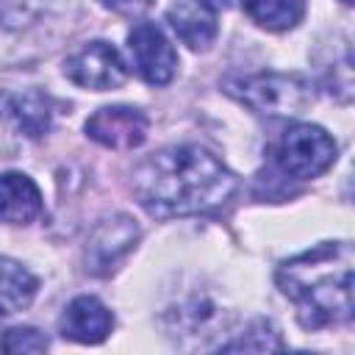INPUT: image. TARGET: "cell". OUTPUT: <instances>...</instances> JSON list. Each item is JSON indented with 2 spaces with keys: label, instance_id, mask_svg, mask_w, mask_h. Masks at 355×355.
<instances>
[{
  "label": "cell",
  "instance_id": "16",
  "mask_svg": "<svg viewBox=\"0 0 355 355\" xmlns=\"http://www.w3.org/2000/svg\"><path fill=\"white\" fill-rule=\"evenodd\" d=\"M322 75H324V89L336 100H341V103L352 100V50L344 36L333 39V58L327 61Z\"/></svg>",
  "mask_w": 355,
  "mask_h": 355
},
{
  "label": "cell",
  "instance_id": "8",
  "mask_svg": "<svg viewBox=\"0 0 355 355\" xmlns=\"http://www.w3.org/2000/svg\"><path fill=\"white\" fill-rule=\"evenodd\" d=\"M150 119L133 105H103L86 119V136L108 150H133L147 139Z\"/></svg>",
  "mask_w": 355,
  "mask_h": 355
},
{
  "label": "cell",
  "instance_id": "22",
  "mask_svg": "<svg viewBox=\"0 0 355 355\" xmlns=\"http://www.w3.org/2000/svg\"><path fill=\"white\" fill-rule=\"evenodd\" d=\"M341 3H344V6H352V0H341Z\"/></svg>",
  "mask_w": 355,
  "mask_h": 355
},
{
  "label": "cell",
  "instance_id": "13",
  "mask_svg": "<svg viewBox=\"0 0 355 355\" xmlns=\"http://www.w3.org/2000/svg\"><path fill=\"white\" fill-rule=\"evenodd\" d=\"M39 280L14 258L0 255V316L28 308L36 297Z\"/></svg>",
  "mask_w": 355,
  "mask_h": 355
},
{
  "label": "cell",
  "instance_id": "19",
  "mask_svg": "<svg viewBox=\"0 0 355 355\" xmlns=\"http://www.w3.org/2000/svg\"><path fill=\"white\" fill-rule=\"evenodd\" d=\"M50 347L47 336L36 327H11L0 336L3 352H44Z\"/></svg>",
  "mask_w": 355,
  "mask_h": 355
},
{
  "label": "cell",
  "instance_id": "2",
  "mask_svg": "<svg viewBox=\"0 0 355 355\" xmlns=\"http://www.w3.org/2000/svg\"><path fill=\"white\" fill-rule=\"evenodd\" d=\"M352 269L349 241H322L277 269L280 291L294 302L305 330H322L352 319Z\"/></svg>",
  "mask_w": 355,
  "mask_h": 355
},
{
  "label": "cell",
  "instance_id": "14",
  "mask_svg": "<svg viewBox=\"0 0 355 355\" xmlns=\"http://www.w3.org/2000/svg\"><path fill=\"white\" fill-rule=\"evenodd\" d=\"M169 316H175V330L180 336H194L200 338V333L208 336V330L214 327H225V316H222V308L216 302H211L208 297H200V294H191L186 297L183 302H178L175 311H169Z\"/></svg>",
  "mask_w": 355,
  "mask_h": 355
},
{
  "label": "cell",
  "instance_id": "10",
  "mask_svg": "<svg viewBox=\"0 0 355 355\" xmlns=\"http://www.w3.org/2000/svg\"><path fill=\"white\" fill-rule=\"evenodd\" d=\"M114 330V313L89 294L75 297L58 316V333L78 344H100Z\"/></svg>",
  "mask_w": 355,
  "mask_h": 355
},
{
  "label": "cell",
  "instance_id": "5",
  "mask_svg": "<svg viewBox=\"0 0 355 355\" xmlns=\"http://www.w3.org/2000/svg\"><path fill=\"white\" fill-rule=\"evenodd\" d=\"M64 75L80 89L108 92V89H119L125 83L128 69H125V61L114 44L94 39V42L80 44L75 53L67 55Z\"/></svg>",
  "mask_w": 355,
  "mask_h": 355
},
{
  "label": "cell",
  "instance_id": "12",
  "mask_svg": "<svg viewBox=\"0 0 355 355\" xmlns=\"http://www.w3.org/2000/svg\"><path fill=\"white\" fill-rule=\"evenodd\" d=\"M44 202L39 186L22 172L0 175V222L6 225H31L42 216Z\"/></svg>",
  "mask_w": 355,
  "mask_h": 355
},
{
  "label": "cell",
  "instance_id": "15",
  "mask_svg": "<svg viewBox=\"0 0 355 355\" xmlns=\"http://www.w3.org/2000/svg\"><path fill=\"white\" fill-rule=\"evenodd\" d=\"M247 17L266 31H291L305 17V0H244Z\"/></svg>",
  "mask_w": 355,
  "mask_h": 355
},
{
  "label": "cell",
  "instance_id": "11",
  "mask_svg": "<svg viewBox=\"0 0 355 355\" xmlns=\"http://www.w3.org/2000/svg\"><path fill=\"white\" fill-rule=\"evenodd\" d=\"M166 22L178 33V39L194 53H205L219 33L216 11H211L202 0H178L175 6H169Z\"/></svg>",
  "mask_w": 355,
  "mask_h": 355
},
{
  "label": "cell",
  "instance_id": "6",
  "mask_svg": "<svg viewBox=\"0 0 355 355\" xmlns=\"http://www.w3.org/2000/svg\"><path fill=\"white\" fill-rule=\"evenodd\" d=\"M139 236H141V230H139L136 219L128 214H114V216L97 222L86 239V250H83L86 272L94 277L111 275L119 266V261L136 247Z\"/></svg>",
  "mask_w": 355,
  "mask_h": 355
},
{
  "label": "cell",
  "instance_id": "17",
  "mask_svg": "<svg viewBox=\"0 0 355 355\" xmlns=\"http://www.w3.org/2000/svg\"><path fill=\"white\" fill-rule=\"evenodd\" d=\"M64 6L67 0H0V22L11 31H22L50 14H58Z\"/></svg>",
  "mask_w": 355,
  "mask_h": 355
},
{
  "label": "cell",
  "instance_id": "1",
  "mask_svg": "<svg viewBox=\"0 0 355 355\" xmlns=\"http://www.w3.org/2000/svg\"><path fill=\"white\" fill-rule=\"evenodd\" d=\"M133 197L155 219L202 214L225 202L236 189V175L200 144L164 147L136 164Z\"/></svg>",
  "mask_w": 355,
  "mask_h": 355
},
{
  "label": "cell",
  "instance_id": "9",
  "mask_svg": "<svg viewBox=\"0 0 355 355\" xmlns=\"http://www.w3.org/2000/svg\"><path fill=\"white\" fill-rule=\"evenodd\" d=\"M0 122H8L25 139H39L53 125V100L42 89L0 92Z\"/></svg>",
  "mask_w": 355,
  "mask_h": 355
},
{
  "label": "cell",
  "instance_id": "21",
  "mask_svg": "<svg viewBox=\"0 0 355 355\" xmlns=\"http://www.w3.org/2000/svg\"><path fill=\"white\" fill-rule=\"evenodd\" d=\"M211 11H225V8H233V6H239V3H244V0H202Z\"/></svg>",
  "mask_w": 355,
  "mask_h": 355
},
{
  "label": "cell",
  "instance_id": "18",
  "mask_svg": "<svg viewBox=\"0 0 355 355\" xmlns=\"http://www.w3.org/2000/svg\"><path fill=\"white\" fill-rule=\"evenodd\" d=\"M219 349L222 352H241V349L244 352H272V349H286V344H283L280 333L272 327V322L258 319L244 333H239L233 341L219 344Z\"/></svg>",
  "mask_w": 355,
  "mask_h": 355
},
{
  "label": "cell",
  "instance_id": "7",
  "mask_svg": "<svg viewBox=\"0 0 355 355\" xmlns=\"http://www.w3.org/2000/svg\"><path fill=\"white\" fill-rule=\"evenodd\" d=\"M128 61L150 86H166L178 72V53L164 31L153 22H139L128 33Z\"/></svg>",
  "mask_w": 355,
  "mask_h": 355
},
{
  "label": "cell",
  "instance_id": "3",
  "mask_svg": "<svg viewBox=\"0 0 355 355\" xmlns=\"http://www.w3.org/2000/svg\"><path fill=\"white\" fill-rule=\"evenodd\" d=\"M225 92L261 116H300L316 100L313 83L297 72L233 75L225 80Z\"/></svg>",
  "mask_w": 355,
  "mask_h": 355
},
{
  "label": "cell",
  "instance_id": "20",
  "mask_svg": "<svg viewBox=\"0 0 355 355\" xmlns=\"http://www.w3.org/2000/svg\"><path fill=\"white\" fill-rule=\"evenodd\" d=\"M97 3L114 14H122V17H141L153 6V0H97Z\"/></svg>",
  "mask_w": 355,
  "mask_h": 355
},
{
  "label": "cell",
  "instance_id": "4",
  "mask_svg": "<svg viewBox=\"0 0 355 355\" xmlns=\"http://www.w3.org/2000/svg\"><path fill=\"white\" fill-rule=\"evenodd\" d=\"M336 153L338 147L324 128L311 122H297L280 136L277 166L297 180H311L324 175L336 164Z\"/></svg>",
  "mask_w": 355,
  "mask_h": 355
}]
</instances>
